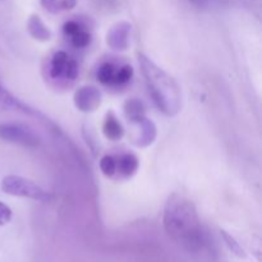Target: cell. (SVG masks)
<instances>
[{
  "label": "cell",
  "mask_w": 262,
  "mask_h": 262,
  "mask_svg": "<svg viewBox=\"0 0 262 262\" xmlns=\"http://www.w3.org/2000/svg\"><path fill=\"white\" fill-rule=\"evenodd\" d=\"M164 228L173 241L188 251H200L205 238L196 206L182 194L173 193L164 209Z\"/></svg>",
  "instance_id": "cell-1"
},
{
  "label": "cell",
  "mask_w": 262,
  "mask_h": 262,
  "mask_svg": "<svg viewBox=\"0 0 262 262\" xmlns=\"http://www.w3.org/2000/svg\"><path fill=\"white\" fill-rule=\"evenodd\" d=\"M138 63L148 91L159 109L168 117L178 114L181 110V89L178 83L143 54H138Z\"/></svg>",
  "instance_id": "cell-2"
},
{
  "label": "cell",
  "mask_w": 262,
  "mask_h": 262,
  "mask_svg": "<svg viewBox=\"0 0 262 262\" xmlns=\"http://www.w3.org/2000/svg\"><path fill=\"white\" fill-rule=\"evenodd\" d=\"M2 191L10 196L35 200V201L48 202L51 200L49 192H46L45 189H42L30 179L18 176L4 177L2 181Z\"/></svg>",
  "instance_id": "cell-3"
},
{
  "label": "cell",
  "mask_w": 262,
  "mask_h": 262,
  "mask_svg": "<svg viewBox=\"0 0 262 262\" xmlns=\"http://www.w3.org/2000/svg\"><path fill=\"white\" fill-rule=\"evenodd\" d=\"M0 138L25 147H37L40 145V138L30 128L15 123H0Z\"/></svg>",
  "instance_id": "cell-4"
},
{
  "label": "cell",
  "mask_w": 262,
  "mask_h": 262,
  "mask_svg": "<svg viewBox=\"0 0 262 262\" xmlns=\"http://www.w3.org/2000/svg\"><path fill=\"white\" fill-rule=\"evenodd\" d=\"M74 105L84 113L95 112L101 104V94L94 86H83L76 91L73 96Z\"/></svg>",
  "instance_id": "cell-5"
},
{
  "label": "cell",
  "mask_w": 262,
  "mask_h": 262,
  "mask_svg": "<svg viewBox=\"0 0 262 262\" xmlns=\"http://www.w3.org/2000/svg\"><path fill=\"white\" fill-rule=\"evenodd\" d=\"M132 26L128 22H119L110 28L106 42L114 50H125L129 45V35Z\"/></svg>",
  "instance_id": "cell-6"
},
{
  "label": "cell",
  "mask_w": 262,
  "mask_h": 262,
  "mask_svg": "<svg viewBox=\"0 0 262 262\" xmlns=\"http://www.w3.org/2000/svg\"><path fill=\"white\" fill-rule=\"evenodd\" d=\"M136 122L140 125V135H138L137 140H136V145L138 147H146V146L151 145L155 141L156 135V125L151 122V119H147L146 117L140 118Z\"/></svg>",
  "instance_id": "cell-7"
},
{
  "label": "cell",
  "mask_w": 262,
  "mask_h": 262,
  "mask_svg": "<svg viewBox=\"0 0 262 262\" xmlns=\"http://www.w3.org/2000/svg\"><path fill=\"white\" fill-rule=\"evenodd\" d=\"M27 31L35 40L49 41L51 38V31L42 22V19L36 14H32L28 18Z\"/></svg>",
  "instance_id": "cell-8"
},
{
  "label": "cell",
  "mask_w": 262,
  "mask_h": 262,
  "mask_svg": "<svg viewBox=\"0 0 262 262\" xmlns=\"http://www.w3.org/2000/svg\"><path fill=\"white\" fill-rule=\"evenodd\" d=\"M0 109L7 110V112L32 113L31 110H28V107L25 104H22L17 97L13 96L3 86H0Z\"/></svg>",
  "instance_id": "cell-9"
},
{
  "label": "cell",
  "mask_w": 262,
  "mask_h": 262,
  "mask_svg": "<svg viewBox=\"0 0 262 262\" xmlns=\"http://www.w3.org/2000/svg\"><path fill=\"white\" fill-rule=\"evenodd\" d=\"M102 130H104L105 137L110 141H119L124 135V129H123L122 124L113 113H107L104 125H102Z\"/></svg>",
  "instance_id": "cell-10"
},
{
  "label": "cell",
  "mask_w": 262,
  "mask_h": 262,
  "mask_svg": "<svg viewBox=\"0 0 262 262\" xmlns=\"http://www.w3.org/2000/svg\"><path fill=\"white\" fill-rule=\"evenodd\" d=\"M138 169V160L133 154H124L117 161V173L124 177H132Z\"/></svg>",
  "instance_id": "cell-11"
},
{
  "label": "cell",
  "mask_w": 262,
  "mask_h": 262,
  "mask_svg": "<svg viewBox=\"0 0 262 262\" xmlns=\"http://www.w3.org/2000/svg\"><path fill=\"white\" fill-rule=\"evenodd\" d=\"M69 60H71V58H69L68 54L64 53V51H58V53L54 54L50 64V76L53 77V78L63 77Z\"/></svg>",
  "instance_id": "cell-12"
},
{
  "label": "cell",
  "mask_w": 262,
  "mask_h": 262,
  "mask_svg": "<svg viewBox=\"0 0 262 262\" xmlns=\"http://www.w3.org/2000/svg\"><path fill=\"white\" fill-rule=\"evenodd\" d=\"M124 112L128 119H130L132 122H136V120L140 119V118L145 117V106H143L142 102L137 99L128 100L124 104Z\"/></svg>",
  "instance_id": "cell-13"
},
{
  "label": "cell",
  "mask_w": 262,
  "mask_h": 262,
  "mask_svg": "<svg viewBox=\"0 0 262 262\" xmlns=\"http://www.w3.org/2000/svg\"><path fill=\"white\" fill-rule=\"evenodd\" d=\"M220 235H222V238H223V241H224V243H225V246H227L228 248H229V251L232 253H234L235 256H237V257H239V258H246V251L243 250V247L242 246L239 245V243H238V241L235 239L234 237H233V235H230L229 233H227L225 232V230H222V232H220Z\"/></svg>",
  "instance_id": "cell-14"
},
{
  "label": "cell",
  "mask_w": 262,
  "mask_h": 262,
  "mask_svg": "<svg viewBox=\"0 0 262 262\" xmlns=\"http://www.w3.org/2000/svg\"><path fill=\"white\" fill-rule=\"evenodd\" d=\"M115 72H117V68L112 63H105L97 71V78L104 84L114 83Z\"/></svg>",
  "instance_id": "cell-15"
},
{
  "label": "cell",
  "mask_w": 262,
  "mask_h": 262,
  "mask_svg": "<svg viewBox=\"0 0 262 262\" xmlns=\"http://www.w3.org/2000/svg\"><path fill=\"white\" fill-rule=\"evenodd\" d=\"M100 169H101L102 174L107 178H112L117 173V160L112 156H104L100 160Z\"/></svg>",
  "instance_id": "cell-16"
},
{
  "label": "cell",
  "mask_w": 262,
  "mask_h": 262,
  "mask_svg": "<svg viewBox=\"0 0 262 262\" xmlns=\"http://www.w3.org/2000/svg\"><path fill=\"white\" fill-rule=\"evenodd\" d=\"M133 77V68L130 66H123L120 68H117L114 77L115 84H125L132 79Z\"/></svg>",
  "instance_id": "cell-17"
},
{
  "label": "cell",
  "mask_w": 262,
  "mask_h": 262,
  "mask_svg": "<svg viewBox=\"0 0 262 262\" xmlns=\"http://www.w3.org/2000/svg\"><path fill=\"white\" fill-rule=\"evenodd\" d=\"M90 41H91V35L87 31H84L83 28L78 31L76 35L72 36V42H73L76 48H86L90 43Z\"/></svg>",
  "instance_id": "cell-18"
},
{
  "label": "cell",
  "mask_w": 262,
  "mask_h": 262,
  "mask_svg": "<svg viewBox=\"0 0 262 262\" xmlns=\"http://www.w3.org/2000/svg\"><path fill=\"white\" fill-rule=\"evenodd\" d=\"M232 2L239 7L251 10V12L258 13L261 9V0H232Z\"/></svg>",
  "instance_id": "cell-19"
},
{
  "label": "cell",
  "mask_w": 262,
  "mask_h": 262,
  "mask_svg": "<svg viewBox=\"0 0 262 262\" xmlns=\"http://www.w3.org/2000/svg\"><path fill=\"white\" fill-rule=\"evenodd\" d=\"M77 76H78V64H77L76 60L71 58L68 66H67L66 72H64V78L68 79H76Z\"/></svg>",
  "instance_id": "cell-20"
},
{
  "label": "cell",
  "mask_w": 262,
  "mask_h": 262,
  "mask_svg": "<svg viewBox=\"0 0 262 262\" xmlns=\"http://www.w3.org/2000/svg\"><path fill=\"white\" fill-rule=\"evenodd\" d=\"M12 219V210L9 206L0 202V227H4Z\"/></svg>",
  "instance_id": "cell-21"
},
{
  "label": "cell",
  "mask_w": 262,
  "mask_h": 262,
  "mask_svg": "<svg viewBox=\"0 0 262 262\" xmlns=\"http://www.w3.org/2000/svg\"><path fill=\"white\" fill-rule=\"evenodd\" d=\"M63 30H64V33H66V35L71 36L72 37V36L76 35L78 31H81L82 27H81V25L77 22V20H68V22L64 25Z\"/></svg>",
  "instance_id": "cell-22"
},
{
  "label": "cell",
  "mask_w": 262,
  "mask_h": 262,
  "mask_svg": "<svg viewBox=\"0 0 262 262\" xmlns=\"http://www.w3.org/2000/svg\"><path fill=\"white\" fill-rule=\"evenodd\" d=\"M41 5L50 13H58L60 8V0H40Z\"/></svg>",
  "instance_id": "cell-23"
},
{
  "label": "cell",
  "mask_w": 262,
  "mask_h": 262,
  "mask_svg": "<svg viewBox=\"0 0 262 262\" xmlns=\"http://www.w3.org/2000/svg\"><path fill=\"white\" fill-rule=\"evenodd\" d=\"M188 2L197 9H205L209 5V0H188Z\"/></svg>",
  "instance_id": "cell-24"
}]
</instances>
